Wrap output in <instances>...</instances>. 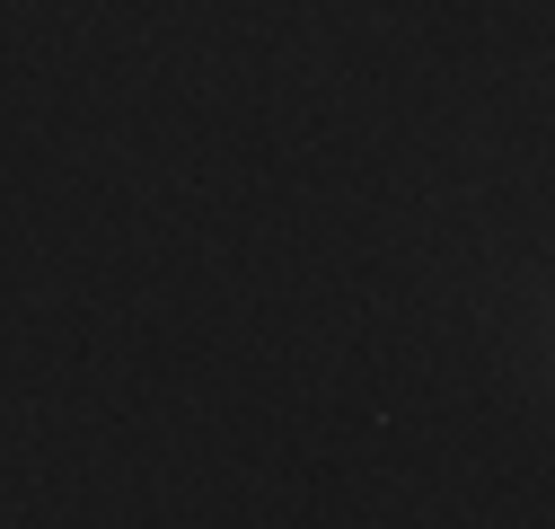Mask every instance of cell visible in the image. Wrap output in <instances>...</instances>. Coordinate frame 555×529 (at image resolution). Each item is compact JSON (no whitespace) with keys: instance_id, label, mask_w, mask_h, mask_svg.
<instances>
[]
</instances>
